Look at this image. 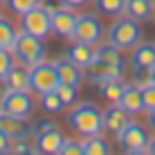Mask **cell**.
<instances>
[{
    "label": "cell",
    "instance_id": "6da1fadb",
    "mask_svg": "<svg viewBox=\"0 0 155 155\" xmlns=\"http://www.w3.org/2000/svg\"><path fill=\"white\" fill-rule=\"evenodd\" d=\"M68 126L80 137H94L103 135V110L96 103H75L68 112Z\"/></svg>",
    "mask_w": 155,
    "mask_h": 155
},
{
    "label": "cell",
    "instance_id": "7a4b0ae2",
    "mask_svg": "<svg viewBox=\"0 0 155 155\" xmlns=\"http://www.w3.org/2000/svg\"><path fill=\"white\" fill-rule=\"evenodd\" d=\"M107 41L121 50H132L141 41V23L130 16H114V23L107 28Z\"/></svg>",
    "mask_w": 155,
    "mask_h": 155
},
{
    "label": "cell",
    "instance_id": "3957f363",
    "mask_svg": "<svg viewBox=\"0 0 155 155\" xmlns=\"http://www.w3.org/2000/svg\"><path fill=\"white\" fill-rule=\"evenodd\" d=\"M12 53H14L16 62L25 64V66H34V64L46 59V44H44V39H39L34 34H28V32L21 30L16 41H14V46H12Z\"/></svg>",
    "mask_w": 155,
    "mask_h": 155
},
{
    "label": "cell",
    "instance_id": "277c9868",
    "mask_svg": "<svg viewBox=\"0 0 155 155\" xmlns=\"http://www.w3.org/2000/svg\"><path fill=\"white\" fill-rule=\"evenodd\" d=\"M105 37V25H103L98 12H82L78 14L75 28H73V41H80V44H89V46H98Z\"/></svg>",
    "mask_w": 155,
    "mask_h": 155
},
{
    "label": "cell",
    "instance_id": "5b68a950",
    "mask_svg": "<svg viewBox=\"0 0 155 155\" xmlns=\"http://www.w3.org/2000/svg\"><path fill=\"white\" fill-rule=\"evenodd\" d=\"M30 87H32L34 94H48L55 91L59 87V73L55 62H39L34 66H30Z\"/></svg>",
    "mask_w": 155,
    "mask_h": 155
},
{
    "label": "cell",
    "instance_id": "8992f818",
    "mask_svg": "<svg viewBox=\"0 0 155 155\" xmlns=\"http://www.w3.org/2000/svg\"><path fill=\"white\" fill-rule=\"evenodd\" d=\"M21 30L28 34H34L39 39H46L53 32V23H50V12L44 5L32 7L30 12H25L21 16Z\"/></svg>",
    "mask_w": 155,
    "mask_h": 155
},
{
    "label": "cell",
    "instance_id": "52a82bcc",
    "mask_svg": "<svg viewBox=\"0 0 155 155\" xmlns=\"http://www.w3.org/2000/svg\"><path fill=\"white\" fill-rule=\"evenodd\" d=\"M34 107H37V103L30 91H9L0 103V112L18 116V119H30L34 114Z\"/></svg>",
    "mask_w": 155,
    "mask_h": 155
},
{
    "label": "cell",
    "instance_id": "ba28073f",
    "mask_svg": "<svg viewBox=\"0 0 155 155\" xmlns=\"http://www.w3.org/2000/svg\"><path fill=\"white\" fill-rule=\"evenodd\" d=\"M148 139H150L148 128L141 126V123H137V121H130L121 132H119V135H116L119 146L126 148V150H146Z\"/></svg>",
    "mask_w": 155,
    "mask_h": 155
},
{
    "label": "cell",
    "instance_id": "9c48e42d",
    "mask_svg": "<svg viewBox=\"0 0 155 155\" xmlns=\"http://www.w3.org/2000/svg\"><path fill=\"white\" fill-rule=\"evenodd\" d=\"M75 21H78V12L73 7L66 5H59L57 9L50 12V23H53V34L62 39H71L73 37V28H75Z\"/></svg>",
    "mask_w": 155,
    "mask_h": 155
},
{
    "label": "cell",
    "instance_id": "30bf717a",
    "mask_svg": "<svg viewBox=\"0 0 155 155\" xmlns=\"http://www.w3.org/2000/svg\"><path fill=\"white\" fill-rule=\"evenodd\" d=\"M130 114H128L126 110H123L119 103H112L110 107H107L105 112H103V132H107V135H119V132L123 130V128L130 123Z\"/></svg>",
    "mask_w": 155,
    "mask_h": 155
},
{
    "label": "cell",
    "instance_id": "8fae6325",
    "mask_svg": "<svg viewBox=\"0 0 155 155\" xmlns=\"http://www.w3.org/2000/svg\"><path fill=\"white\" fill-rule=\"evenodd\" d=\"M64 141H66L64 132L59 128H53V130H44L34 135V148L41 155H57L62 150Z\"/></svg>",
    "mask_w": 155,
    "mask_h": 155
},
{
    "label": "cell",
    "instance_id": "7c38bea8",
    "mask_svg": "<svg viewBox=\"0 0 155 155\" xmlns=\"http://www.w3.org/2000/svg\"><path fill=\"white\" fill-rule=\"evenodd\" d=\"M123 71L126 68H119V66H112V64H105L101 59H94V64L87 68V75L91 80V84L105 82V80H123Z\"/></svg>",
    "mask_w": 155,
    "mask_h": 155
},
{
    "label": "cell",
    "instance_id": "4fadbf2b",
    "mask_svg": "<svg viewBox=\"0 0 155 155\" xmlns=\"http://www.w3.org/2000/svg\"><path fill=\"white\" fill-rule=\"evenodd\" d=\"M55 66H57V73H59V82L73 84V87H80L84 82V68L78 66L73 59H68V57L55 59Z\"/></svg>",
    "mask_w": 155,
    "mask_h": 155
},
{
    "label": "cell",
    "instance_id": "5bb4252c",
    "mask_svg": "<svg viewBox=\"0 0 155 155\" xmlns=\"http://www.w3.org/2000/svg\"><path fill=\"white\" fill-rule=\"evenodd\" d=\"M119 105H121L130 116L146 112V105H144V89L137 87L135 82L126 84V89H123V96H121V101H119Z\"/></svg>",
    "mask_w": 155,
    "mask_h": 155
},
{
    "label": "cell",
    "instance_id": "9a60e30c",
    "mask_svg": "<svg viewBox=\"0 0 155 155\" xmlns=\"http://www.w3.org/2000/svg\"><path fill=\"white\" fill-rule=\"evenodd\" d=\"M0 130L7 132V135L14 139V137H30L34 132V126L28 121V119H18V116L0 112Z\"/></svg>",
    "mask_w": 155,
    "mask_h": 155
},
{
    "label": "cell",
    "instance_id": "2e32d148",
    "mask_svg": "<svg viewBox=\"0 0 155 155\" xmlns=\"http://www.w3.org/2000/svg\"><path fill=\"white\" fill-rule=\"evenodd\" d=\"M7 84H9V91H32L30 87V66L16 62L12 66V71L5 75Z\"/></svg>",
    "mask_w": 155,
    "mask_h": 155
},
{
    "label": "cell",
    "instance_id": "e0dca14e",
    "mask_svg": "<svg viewBox=\"0 0 155 155\" xmlns=\"http://www.w3.org/2000/svg\"><path fill=\"white\" fill-rule=\"evenodd\" d=\"M66 57L73 59L78 66L89 68L96 59V46H89V44H80V41H73V46L66 50Z\"/></svg>",
    "mask_w": 155,
    "mask_h": 155
},
{
    "label": "cell",
    "instance_id": "ac0fdd59",
    "mask_svg": "<svg viewBox=\"0 0 155 155\" xmlns=\"http://www.w3.org/2000/svg\"><path fill=\"white\" fill-rule=\"evenodd\" d=\"M96 59H101L105 64H112V66H119V68H126V64H128L126 50L112 46L110 41L105 46H96Z\"/></svg>",
    "mask_w": 155,
    "mask_h": 155
},
{
    "label": "cell",
    "instance_id": "d6986e66",
    "mask_svg": "<svg viewBox=\"0 0 155 155\" xmlns=\"http://www.w3.org/2000/svg\"><path fill=\"white\" fill-rule=\"evenodd\" d=\"M123 14L130 16V18H135V21H139V23H144V21L153 18L155 7L150 5V0H126Z\"/></svg>",
    "mask_w": 155,
    "mask_h": 155
},
{
    "label": "cell",
    "instance_id": "ffe728a7",
    "mask_svg": "<svg viewBox=\"0 0 155 155\" xmlns=\"http://www.w3.org/2000/svg\"><path fill=\"white\" fill-rule=\"evenodd\" d=\"M130 64L132 66H155V44L139 41L130 53Z\"/></svg>",
    "mask_w": 155,
    "mask_h": 155
},
{
    "label": "cell",
    "instance_id": "44dd1931",
    "mask_svg": "<svg viewBox=\"0 0 155 155\" xmlns=\"http://www.w3.org/2000/svg\"><path fill=\"white\" fill-rule=\"evenodd\" d=\"M98 87V94H101V98H105L107 103H119L123 96V89H126V84L121 82V80H105V82L96 84Z\"/></svg>",
    "mask_w": 155,
    "mask_h": 155
},
{
    "label": "cell",
    "instance_id": "7402d4cb",
    "mask_svg": "<svg viewBox=\"0 0 155 155\" xmlns=\"http://www.w3.org/2000/svg\"><path fill=\"white\" fill-rule=\"evenodd\" d=\"M82 148L84 155H112V146L105 137L94 135V137H84L82 139Z\"/></svg>",
    "mask_w": 155,
    "mask_h": 155
},
{
    "label": "cell",
    "instance_id": "603a6c76",
    "mask_svg": "<svg viewBox=\"0 0 155 155\" xmlns=\"http://www.w3.org/2000/svg\"><path fill=\"white\" fill-rule=\"evenodd\" d=\"M16 37H18V30H16V25L12 23L9 18H5V16L0 14V48H9L14 46Z\"/></svg>",
    "mask_w": 155,
    "mask_h": 155
},
{
    "label": "cell",
    "instance_id": "cb8c5ba5",
    "mask_svg": "<svg viewBox=\"0 0 155 155\" xmlns=\"http://www.w3.org/2000/svg\"><path fill=\"white\" fill-rule=\"evenodd\" d=\"M91 2L103 16H121L126 9V0H91Z\"/></svg>",
    "mask_w": 155,
    "mask_h": 155
},
{
    "label": "cell",
    "instance_id": "d4e9b609",
    "mask_svg": "<svg viewBox=\"0 0 155 155\" xmlns=\"http://www.w3.org/2000/svg\"><path fill=\"white\" fill-rule=\"evenodd\" d=\"M39 103H41V107H44V112H48V114H59V112L64 110V103L62 98L57 96V91H48V94H41L39 96Z\"/></svg>",
    "mask_w": 155,
    "mask_h": 155
},
{
    "label": "cell",
    "instance_id": "484cf974",
    "mask_svg": "<svg viewBox=\"0 0 155 155\" xmlns=\"http://www.w3.org/2000/svg\"><path fill=\"white\" fill-rule=\"evenodd\" d=\"M132 82L141 89L153 84V66H132Z\"/></svg>",
    "mask_w": 155,
    "mask_h": 155
},
{
    "label": "cell",
    "instance_id": "4316f807",
    "mask_svg": "<svg viewBox=\"0 0 155 155\" xmlns=\"http://www.w3.org/2000/svg\"><path fill=\"white\" fill-rule=\"evenodd\" d=\"M34 144L30 141V137H14V139L9 141V153L12 155H30L34 153Z\"/></svg>",
    "mask_w": 155,
    "mask_h": 155
},
{
    "label": "cell",
    "instance_id": "83f0119b",
    "mask_svg": "<svg viewBox=\"0 0 155 155\" xmlns=\"http://www.w3.org/2000/svg\"><path fill=\"white\" fill-rule=\"evenodd\" d=\"M37 5H41V0H5V7L16 16H23L25 12H30Z\"/></svg>",
    "mask_w": 155,
    "mask_h": 155
},
{
    "label": "cell",
    "instance_id": "f1b7e54d",
    "mask_svg": "<svg viewBox=\"0 0 155 155\" xmlns=\"http://www.w3.org/2000/svg\"><path fill=\"white\" fill-rule=\"evenodd\" d=\"M57 91V96L62 98V103L66 107H73L78 103V87H73V84H64V82H59V87L55 89Z\"/></svg>",
    "mask_w": 155,
    "mask_h": 155
},
{
    "label": "cell",
    "instance_id": "f546056e",
    "mask_svg": "<svg viewBox=\"0 0 155 155\" xmlns=\"http://www.w3.org/2000/svg\"><path fill=\"white\" fill-rule=\"evenodd\" d=\"M16 64V57L9 48H0V78H5L12 71V66Z\"/></svg>",
    "mask_w": 155,
    "mask_h": 155
},
{
    "label": "cell",
    "instance_id": "4dcf8cb0",
    "mask_svg": "<svg viewBox=\"0 0 155 155\" xmlns=\"http://www.w3.org/2000/svg\"><path fill=\"white\" fill-rule=\"evenodd\" d=\"M57 155H84V148H82V141L80 139H66Z\"/></svg>",
    "mask_w": 155,
    "mask_h": 155
},
{
    "label": "cell",
    "instance_id": "1f68e13d",
    "mask_svg": "<svg viewBox=\"0 0 155 155\" xmlns=\"http://www.w3.org/2000/svg\"><path fill=\"white\" fill-rule=\"evenodd\" d=\"M144 105L146 110H155V84H148L144 89Z\"/></svg>",
    "mask_w": 155,
    "mask_h": 155
},
{
    "label": "cell",
    "instance_id": "d6a6232c",
    "mask_svg": "<svg viewBox=\"0 0 155 155\" xmlns=\"http://www.w3.org/2000/svg\"><path fill=\"white\" fill-rule=\"evenodd\" d=\"M91 0H59V5H66V7H73V9H80V7H87Z\"/></svg>",
    "mask_w": 155,
    "mask_h": 155
},
{
    "label": "cell",
    "instance_id": "836d02e7",
    "mask_svg": "<svg viewBox=\"0 0 155 155\" xmlns=\"http://www.w3.org/2000/svg\"><path fill=\"white\" fill-rule=\"evenodd\" d=\"M9 141H12V137L0 130V153H7V150H9Z\"/></svg>",
    "mask_w": 155,
    "mask_h": 155
},
{
    "label": "cell",
    "instance_id": "e575fe53",
    "mask_svg": "<svg viewBox=\"0 0 155 155\" xmlns=\"http://www.w3.org/2000/svg\"><path fill=\"white\" fill-rule=\"evenodd\" d=\"M53 128H57L53 121H41V123L34 126V135H37V132H44V130H53Z\"/></svg>",
    "mask_w": 155,
    "mask_h": 155
},
{
    "label": "cell",
    "instance_id": "d590c367",
    "mask_svg": "<svg viewBox=\"0 0 155 155\" xmlns=\"http://www.w3.org/2000/svg\"><path fill=\"white\" fill-rule=\"evenodd\" d=\"M146 123H148V128L155 132V110H146Z\"/></svg>",
    "mask_w": 155,
    "mask_h": 155
},
{
    "label": "cell",
    "instance_id": "8d00e7d4",
    "mask_svg": "<svg viewBox=\"0 0 155 155\" xmlns=\"http://www.w3.org/2000/svg\"><path fill=\"white\" fill-rule=\"evenodd\" d=\"M9 94V84H7V80L5 78H0V103H2V98Z\"/></svg>",
    "mask_w": 155,
    "mask_h": 155
},
{
    "label": "cell",
    "instance_id": "74e56055",
    "mask_svg": "<svg viewBox=\"0 0 155 155\" xmlns=\"http://www.w3.org/2000/svg\"><path fill=\"white\" fill-rule=\"evenodd\" d=\"M146 153H148V155H155V137H150V139H148V146H146Z\"/></svg>",
    "mask_w": 155,
    "mask_h": 155
},
{
    "label": "cell",
    "instance_id": "f35d334b",
    "mask_svg": "<svg viewBox=\"0 0 155 155\" xmlns=\"http://www.w3.org/2000/svg\"><path fill=\"white\" fill-rule=\"evenodd\" d=\"M126 155H148L146 150H126Z\"/></svg>",
    "mask_w": 155,
    "mask_h": 155
},
{
    "label": "cell",
    "instance_id": "ab89813d",
    "mask_svg": "<svg viewBox=\"0 0 155 155\" xmlns=\"http://www.w3.org/2000/svg\"><path fill=\"white\" fill-rule=\"evenodd\" d=\"M2 5H5V0H0V14H2Z\"/></svg>",
    "mask_w": 155,
    "mask_h": 155
},
{
    "label": "cell",
    "instance_id": "60d3db41",
    "mask_svg": "<svg viewBox=\"0 0 155 155\" xmlns=\"http://www.w3.org/2000/svg\"><path fill=\"white\" fill-rule=\"evenodd\" d=\"M153 84H155V66H153Z\"/></svg>",
    "mask_w": 155,
    "mask_h": 155
},
{
    "label": "cell",
    "instance_id": "b9f144b4",
    "mask_svg": "<svg viewBox=\"0 0 155 155\" xmlns=\"http://www.w3.org/2000/svg\"><path fill=\"white\" fill-rule=\"evenodd\" d=\"M30 155H41V153H39V150H34V153H30Z\"/></svg>",
    "mask_w": 155,
    "mask_h": 155
},
{
    "label": "cell",
    "instance_id": "7bdbcfd3",
    "mask_svg": "<svg viewBox=\"0 0 155 155\" xmlns=\"http://www.w3.org/2000/svg\"><path fill=\"white\" fill-rule=\"evenodd\" d=\"M0 155H12V153H9V150H7V153H0Z\"/></svg>",
    "mask_w": 155,
    "mask_h": 155
},
{
    "label": "cell",
    "instance_id": "ee69618b",
    "mask_svg": "<svg viewBox=\"0 0 155 155\" xmlns=\"http://www.w3.org/2000/svg\"><path fill=\"white\" fill-rule=\"evenodd\" d=\"M150 5H153V7H155V0H150Z\"/></svg>",
    "mask_w": 155,
    "mask_h": 155
},
{
    "label": "cell",
    "instance_id": "f6af8a7d",
    "mask_svg": "<svg viewBox=\"0 0 155 155\" xmlns=\"http://www.w3.org/2000/svg\"><path fill=\"white\" fill-rule=\"evenodd\" d=\"M153 21H155V14H153Z\"/></svg>",
    "mask_w": 155,
    "mask_h": 155
}]
</instances>
